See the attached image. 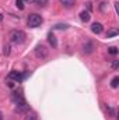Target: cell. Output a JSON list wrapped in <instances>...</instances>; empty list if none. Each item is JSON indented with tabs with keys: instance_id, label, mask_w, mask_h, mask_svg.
Returning <instances> with one entry per match:
<instances>
[{
	"instance_id": "obj_1",
	"label": "cell",
	"mask_w": 119,
	"mask_h": 120,
	"mask_svg": "<svg viewBox=\"0 0 119 120\" xmlns=\"http://www.w3.org/2000/svg\"><path fill=\"white\" fill-rule=\"evenodd\" d=\"M25 38H27L25 32L21 31V30H13V31H10V34H8L10 42H11V43H16V45L23 43V42L25 41Z\"/></svg>"
},
{
	"instance_id": "obj_2",
	"label": "cell",
	"mask_w": 119,
	"mask_h": 120,
	"mask_svg": "<svg viewBox=\"0 0 119 120\" xmlns=\"http://www.w3.org/2000/svg\"><path fill=\"white\" fill-rule=\"evenodd\" d=\"M42 22H44L42 15H39V14H36V13H34V14H30V15H28L27 24H28L30 28H38Z\"/></svg>"
},
{
	"instance_id": "obj_3",
	"label": "cell",
	"mask_w": 119,
	"mask_h": 120,
	"mask_svg": "<svg viewBox=\"0 0 119 120\" xmlns=\"http://www.w3.org/2000/svg\"><path fill=\"white\" fill-rule=\"evenodd\" d=\"M48 53H49V50L46 49L45 45H38L35 48V56L38 59H46L48 57Z\"/></svg>"
},
{
	"instance_id": "obj_4",
	"label": "cell",
	"mask_w": 119,
	"mask_h": 120,
	"mask_svg": "<svg viewBox=\"0 0 119 120\" xmlns=\"http://www.w3.org/2000/svg\"><path fill=\"white\" fill-rule=\"evenodd\" d=\"M28 112H30V105L25 102V99L16 103V113H23L24 115V113H28Z\"/></svg>"
},
{
	"instance_id": "obj_5",
	"label": "cell",
	"mask_w": 119,
	"mask_h": 120,
	"mask_svg": "<svg viewBox=\"0 0 119 120\" xmlns=\"http://www.w3.org/2000/svg\"><path fill=\"white\" fill-rule=\"evenodd\" d=\"M7 78H8V80H11V81H16V82H21V81L24 80V75H23L20 71L13 70V71H10V73H8Z\"/></svg>"
},
{
	"instance_id": "obj_6",
	"label": "cell",
	"mask_w": 119,
	"mask_h": 120,
	"mask_svg": "<svg viewBox=\"0 0 119 120\" xmlns=\"http://www.w3.org/2000/svg\"><path fill=\"white\" fill-rule=\"evenodd\" d=\"M102 24L101 22H94L92 25H91V31H92V34H97V35H99L101 32H102Z\"/></svg>"
},
{
	"instance_id": "obj_7",
	"label": "cell",
	"mask_w": 119,
	"mask_h": 120,
	"mask_svg": "<svg viewBox=\"0 0 119 120\" xmlns=\"http://www.w3.org/2000/svg\"><path fill=\"white\" fill-rule=\"evenodd\" d=\"M48 42L52 45V48H58V41H56V36H55L52 32L48 35Z\"/></svg>"
},
{
	"instance_id": "obj_8",
	"label": "cell",
	"mask_w": 119,
	"mask_h": 120,
	"mask_svg": "<svg viewBox=\"0 0 119 120\" xmlns=\"http://www.w3.org/2000/svg\"><path fill=\"white\" fill-rule=\"evenodd\" d=\"M90 18H91V15H90V11H81L80 13V20L83 21V22H88L90 21Z\"/></svg>"
},
{
	"instance_id": "obj_9",
	"label": "cell",
	"mask_w": 119,
	"mask_h": 120,
	"mask_svg": "<svg viewBox=\"0 0 119 120\" xmlns=\"http://www.w3.org/2000/svg\"><path fill=\"white\" fill-rule=\"evenodd\" d=\"M60 4H63L64 7L70 8V7H73V6L76 4V1H74V0H60Z\"/></svg>"
},
{
	"instance_id": "obj_10",
	"label": "cell",
	"mask_w": 119,
	"mask_h": 120,
	"mask_svg": "<svg viewBox=\"0 0 119 120\" xmlns=\"http://www.w3.org/2000/svg\"><path fill=\"white\" fill-rule=\"evenodd\" d=\"M119 34V31L116 28H112V30L108 31V34H107V38H114V36H116Z\"/></svg>"
},
{
	"instance_id": "obj_11",
	"label": "cell",
	"mask_w": 119,
	"mask_h": 120,
	"mask_svg": "<svg viewBox=\"0 0 119 120\" xmlns=\"http://www.w3.org/2000/svg\"><path fill=\"white\" fill-rule=\"evenodd\" d=\"M92 48H94V45H92L91 42H87V43L84 45V52H86V53H91V52H92Z\"/></svg>"
},
{
	"instance_id": "obj_12",
	"label": "cell",
	"mask_w": 119,
	"mask_h": 120,
	"mask_svg": "<svg viewBox=\"0 0 119 120\" xmlns=\"http://www.w3.org/2000/svg\"><path fill=\"white\" fill-rule=\"evenodd\" d=\"M118 85H119V77H114L112 81H111V87L112 88H118Z\"/></svg>"
},
{
	"instance_id": "obj_13",
	"label": "cell",
	"mask_w": 119,
	"mask_h": 120,
	"mask_svg": "<svg viewBox=\"0 0 119 120\" xmlns=\"http://www.w3.org/2000/svg\"><path fill=\"white\" fill-rule=\"evenodd\" d=\"M107 112L109 113V116H112V117H115L116 116V110L114 109V108H111V106H107Z\"/></svg>"
},
{
	"instance_id": "obj_14",
	"label": "cell",
	"mask_w": 119,
	"mask_h": 120,
	"mask_svg": "<svg viewBox=\"0 0 119 120\" xmlns=\"http://www.w3.org/2000/svg\"><path fill=\"white\" fill-rule=\"evenodd\" d=\"M34 3L38 4V6H41V7H44V6L48 4V0H34Z\"/></svg>"
},
{
	"instance_id": "obj_15",
	"label": "cell",
	"mask_w": 119,
	"mask_h": 120,
	"mask_svg": "<svg viewBox=\"0 0 119 120\" xmlns=\"http://www.w3.org/2000/svg\"><path fill=\"white\" fill-rule=\"evenodd\" d=\"M16 6L20 10H24V0H16Z\"/></svg>"
},
{
	"instance_id": "obj_16",
	"label": "cell",
	"mask_w": 119,
	"mask_h": 120,
	"mask_svg": "<svg viewBox=\"0 0 119 120\" xmlns=\"http://www.w3.org/2000/svg\"><path fill=\"white\" fill-rule=\"evenodd\" d=\"M67 28H69L67 24H58V25H55V30H67Z\"/></svg>"
},
{
	"instance_id": "obj_17",
	"label": "cell",
	"mask_w": 119,
	"mask_h": 120,
	"mask_svg": "<svg viewBox=\"0 0 119 120\" xmlns=\"http://www.w3.org/2000/svg\"><path fill=\"white\" fill-rule=\"evenodd\" d=\"M108 52H109L111 55H114V56H115V55H118V49H116L115 46H111V48L108 49Z\"/></svg>"
},
{
	"instance_id": "obj_18",
	"label": "cell",
	"mask_w": 119,
	"mask_h": 120,
	"mask_svg": "<svg viewBox=\"0 0 119 120\" xmlns=\"http://www.w3.org/2000/svg\"><path fill=\"white\" fill-rule=\"evenodd\" d=\"M24 120H38V117H36V115H28Z\"/></svg>"
},
{
	"instance_id": "obj_19",
	"label": "cell",
	"mask_w": 119,
	"mask_h": 120,
	"mask_svg": "<svg viewBox=\"0 0 119 120\" xmlns=\"http://www.w3.org/2000/svg\"><path fill=\"white\" fill-rule=\"evenodd\" d=\"M3 49H4L3 52H4V55H6V56H7V55H10V46H8V45H6Z\"/></svg>"
},
{
	"instance_id": "obj_20",
	"label": "cell",
	"mask_w": 119,
	"mask_h": 120,
	"mask_svg": "<svg viewBox=\"0 0 119 120\" xmlns=\"http://www.w3.org/2000/svg\"><path fill=\"white\" fill-rule=\"evenodd\" d=\"M111 66H112V68H114V70H116V68H118V66H119V61H118V60H114Z\"/></svg>"
},
{
	"instance_id": "obj_21",
	"label": "cell",
	"mask_w": 119,
	"mask_h": 120,
	"mask_svg": "<svg viewBox=\"0 0 119 120\" xmlns=\"http://www.w3.org/2000/svg\"><path fill=\"white\" fill-rule=\"evenodd\" d=\"M7 85H8L10 88H13V87H14V84H13V81H11V80H8V82H7Z\"/></svg>"
},
{
	"instance_id": "obj_22",
	"label": "cell",
	"mask_w": 119,
	"mask_h": 120,
	"mask_svg": "<svg viewBox=\"0 0 119 120\" xmlns=\"http://www.w3.org/2000/svg\"><path fill=\"white\" fill-rule=\"evenodd\" d=\"M3 21V14H0V22Z\"/></svg>"
},
{
	"instance_id": "obj_23",
	"label": "cell",
	"mask_w": 119,
	"mask_h": 120,
	"mask_svg": "<svg viewBox=\"0 0 119 120\" xmlns=\"http://www.w3.org/2000/svg\"><path fill=\"white\" fill-rule=\"evenodd\" d=\"M24 1H28V3H31V1H34V0H24Z\"/></svg>"
},
{
	"instance_id": "obj_24",
	"label": "cell",
	"mask_w": 119,
	"mask_h": 120,
	"mask_svg": "<svg viewBox=\"0 0 119 120\" xmlns=\"http://www.w3.org/2000/svg\"><path fill=\"white\" fill-rule=\"evenodd\" d=\"M0 120H3V115L1 113H0Z\"/></svg>"
}]
</instances>
